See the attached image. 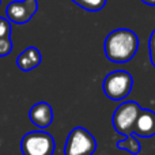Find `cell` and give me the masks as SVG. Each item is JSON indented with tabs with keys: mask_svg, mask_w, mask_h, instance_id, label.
Masks as SVG:
<instances>
[{
	"mask_svg": "<svg viewBox=\"0 0 155 155\" xmlns=\"http://www.w3.org/2000/svg\"><path fill=\"white\" fill-rule=\"evenodd\" d=\"M139 49V37L129 29H116L106 35L104 42L105 56L109 61L123 64L131 61Z\"/></svg>",
	"mask_w": 155,
	"mask_h": 155,
	"instance_id": "6da1fadb",
	"label": "cell"
},
{
	"mask_svg": "<svg viewBox=\"0 0 155 155\" xmlns=\"http://www.w3.org/2000/svg\"><path fill=\"white\" fill-rule=\"evenodd\" d=\"M104 93L112 101H121L127 98L134 87V78L127 71H113L104 79Z\"/></svg>",
	"mask_w": 155,
	"mask_h": 155,
	"instance_id": "7a4b0ae2",
	"label": "cell"
},
{
	"mask_svg": "<svg viewBox=\"0 0 155 155\" xmlns=\"http://www.w3.org/2000/svg\"><path fill=\"white\" fill-rule=\"evenodd\" d=\"M97 150V140L86 128L76 127L68 134L63 153L64 155H93Z\"/></svg>",
	"mask_w": 155,
	"mask_h": 155,
	"instance_id": "3957f363",
	"label": "cell"
},
{
	"mask_svg": "<svg viewBox=\"0 0 155 155\" xmlns=\"http://www.w3.org/2000/svg\"><path fill=\"white\" fill-rule=\"evenodd\" d=\"M21 151L23 155H53L54 139L45 131L27 132L21 140Z\"/></svg>",
	"mask_w": 155,
	"mask_h": 155,
	"instance_id": "277c9868",
	"label": "cell"
},
{
	"mask_svg": "<svg viewBox=\"0 0 155 155\" xmlns=\"http://www.w3.org/2000/svg\"><path fill=\"white\" fill-rule=\"evenodd\" d=\"M140 110L142 107L135 101H127L118 105L112 117L113 128L116 129V132L123 136L131 135L134 132L135 121H136Z\"/></svg>",
	"mask_w": 155,
	"mask_h": 155,
	"instance_id": "5b68a950",
	"label": "cell"
},
{
	"mask_svg": "<svg viewBox=\"0 0 155 155\" xmlns=\"http://www.w3.org/2000/svg\"><path fill=\"white\" fill-rule=\"evenodd\" d=\"M38 11L37 0H12L5 7V18L16 25H23L31 21Z\"/></svg>",
	"mask_w": 155,
	"mask_h": 155,
	"instance_id": "8992f818",
	"label": "cell"
},
{
	"mask_svg": "<svg viewBox=\"0 0 155 155\" xmlns=\"http://www.w3.org/2000/svg\"><path fill=\"white\" fill-rule=\"evenodd\" d=\"M29 117L35 127H38L40 129H45L53 123V109L45 101L37 102L30 107Z\"/></svg>",
	"mask_w": 155,
	"mask_h": 155,
	"instance_id": "52a82bcc",
	"label": "cell"
},
{
	"mask_svg": "<svg viewBox=\"0 0 155 155\" xmlns=\"http://www.w3.org/2000/svg\"><path fill=\"white\" fill-rule=\"evenodd\" d=\"M134 135L140 137L155 136V112L150 109H142L134 125Z\"/></svg>",
	"mask_w": 155,
	"mask_h": 155,
	"instance_id": "ba28073f",
	"label": "cell"
},
{
	"mask_svg": "<svg viewBox=\"0 0 155 155\" xmlns=\"http://www.w3.org/2000/svg\"><path fill=\"white\" fill-rule=\"evenodd\" d=\"M41 60H42L41 52L35 46H29L16 57V65L21 71L29 72V71H33L41 64Z\"/></svg>",
	"mask_w": 155,
	"mask_h": 155,
	"instance_id": "9c48e42d",
	"label": "cell"
},
{
	"mask_svg": "<svg viewBox=\"0 0 155 155\" xmlns=\"http://www.w3.org/2000/svg\"><path fill=\"white\" fill-rule=\"evenodd\" d=\"M117 148L120 150H125L132 155H137L142 150V144H140L139 139H137L136 135L131 134L128 136H125L123 140H118L117 142Z\"/></svg>",
	"mask_w": 155,
	"mask_h": 155,
	"instance_id": "30bf717a",
	"label": "cell"
},
{
	"mask_svg": "<svg viewBox=\"0 0 155 155\" xmlns=\"http://www.w3.org/2000/svg\"><path fill=\"white\" fill-rule=\"evenodd\" d=\"M72 2L84 11H88V12L101 11L106 4V0H72Z\"/></svg>",
	"mask_w": 155,
	"mask_h": 155,
	"instance_id": "8fae6325",
	"label": "cell"
},
{
	"mask_svg": "<svg viewBox=\"0 0 155 155\" xmlns=\"http://www.w3.org/2000/svg\"><path fill=\"white\" fill-rule=\"evenodd\" d=\"M14 45L11 37H2L0 38V57H5L11 53Z\"/></svg>",
	"mask_w": 155,
	"mask_h": 155,
	"instance_id": "7c38bea8",
	"label": "cell"
},
{
	"mask_svg": "<svg viewBox=\"0 0 155 155\" xmlns=\"http://www.w3.org/2000/svg\"><path fill=\"white\" fill-rule=\"evenodd\" d=\"M11 35V22L7 18H0V38Z\"/></svg>",
	"mask_w": 155,
	"mask_h": 155,
	"instance_id": "4fadbf2b",
	"label": "cell"
},
{
	"mask_svg": "<svg viewBox=\"0 0 155 155\" xmlns=\"http://www.w3.org/2000/svg\"><path fill=\"white\" fill-rule=\"evenodd\" d=\"M148 51H150V61L155 68V29L151 33L150 40H148Z\"/></svg>",
	"mask_w": 155,
	"mask_h": 155,
	"instance_id": "5bb4252c",
	"label": "cell"
},
{
	"mask_svg": "<svg viewBox=\"0 0 155 155\" xmlns=\"http://www.w3.org/2000/svg\"><path fill=\"white\" fill-rule=\"evenodd\" d=\"M142 2L147 5H155V0H142Z\"/></svg>",
	"mask_w": 155,
	"mask_h": 155,
	"instance_id": "9a60e30c",
	"label": "cell"
}]
</instances>
